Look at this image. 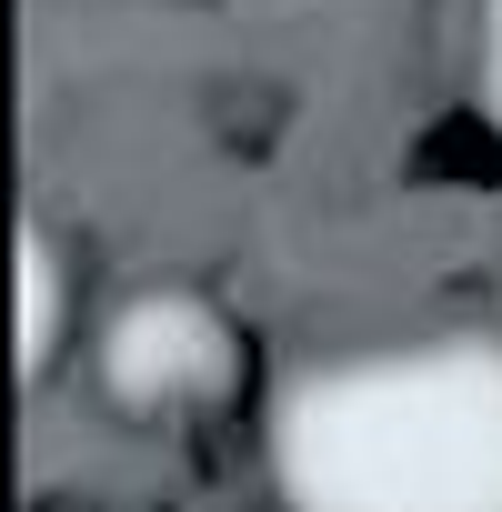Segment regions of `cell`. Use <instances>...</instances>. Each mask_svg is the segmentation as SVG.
<instances>
[{"instance_id":"obj_1","label":"cell","mask_w":502,"mask_h":512,"mask_svg":"<svg viewBox=\"0 0 502 512\" xmlns=\"http://www.w3.org/2000/svg\"><path fill=\"white\" fill-rule=\"evenodd\" d=\"M262 452L292 512H502V332L322 352L282 372Z\"/></svg>"},{"instance_id":"obj_3","label":"cell","mask_w":502,"mask_h":512,"mask_svg":"<svg viewBox=\"0 0 502 512\" xmlns=\"http://www.w3.org/2000/svg\"><path fill=\"white\" fill-rule=\"evenodd\" d=\"M61 332H71V262L41 221H21V382L61 362Z\"/></svg>"},{"instance_id":"obj_4","label":"cell","mask_w":502,"mask_h":512,"mask_svg":"<svg viewBox=\"0 0 502 512\" xmlns=\"http://www.w3.org/2000/svg\"><path fill=\"white\" fill-rule=\"evenodd\" d=\"M472 91H482V111H492V131H502V0H482V51H472Z\"/></svg>"},{"instance_id":"obj_2","label":"cell","mask_w":502,"mask_h":512,"mask_svg":"<svg viewBox=\"0 0 502 512\" xmlns=\"http://www.w3.org/2000/svg\"><path fill=\"white\" fill-rule=\"evenodd\" d=\"M241 382V332L221 322V302L151 282L101 322V402H121L131 422H171V412H211Z\"/></svg>"}]
</instances>
